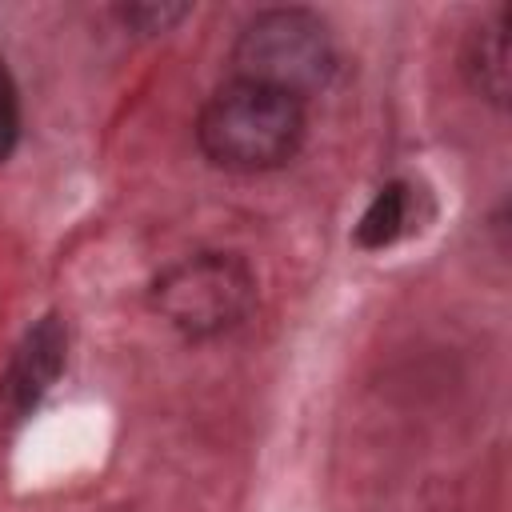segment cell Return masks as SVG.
Wrapping results in <instances>:
<instances>
[{
  "instance_id": "3957f363",
  "label": "cell",
  "mask_w": 512,
  "mask_h": 512,
  "mask_svg": "<svg viewBox=\"0 0 512 512\" xmlns=\"http://www.w3.org/2000/svg\"><path fill=\"white\" fill-rule=\"evenodd\" d=\"M148 300L184 340H216L256 308V272L236 252H192L156 272Z\"/></svg>"
},
{
  "instance_id": "5b68a950",
  "label": "cell",
  "mask_w": 512,
  "mask_h": 512,
  "mask_svg": "<svg viewBox=\"0 0 512 512\" xmlns=\"http://www.w3.org/2000/svg\"><path fill=\"white\" fill-rule=\"evenodd\" d=\"M460 72L476 96L496 108L508 104V8H496L468 32L460 48Z\"/></svg>"
},
{
  "instance_id": "52a82bcc",
  "label": "cell",
  "mask_w": 512,
  "mask_h": 512,
  "mask_svg": "<svg viewBox=\"0 0 512 512\" xmlns=\"http://www.w3.org/2000/svg\"><path fill=\"white\" fill-rule=\"evenodd\" d=\"M192 8L188 4H120L116 8V20L136 28L140 36H156V32H168L176 28Z\"/></svg>"
},
{
  "instance_id": "7a4b0ae2",
  "label": "cell",
  "mask_w": 512,
  "mask_h": 512,
  "mask_svg": "<svg viewBox=\"0 0 512 512\" xmlns=\"http://www.w3.org/2000/svg\"><path fill=\"white\" fill-rule=\"evenodd\" d=\"M336 76V40L308 8H264L232 40V80H248L292 100L324 92Z\"/></svg>"
},
{
  "instance_id": "8992f818",
  "label": "cell",
  "mask_w": 512,
  "mask_h": 512,
  "mask_svg": "<svg viewBox=\"0 0 512 512\" xmlns=\"http://www.w3.org/2000/svg\"><path fill=\"white\" fill-rule=\"evenodd\" d=\"M408 216H412V184H404V180H388V184L368 200L364 216L356 220V232H352L356 248H368V252L388 248L392 240L404 236Z\"/></svg>"
},
{
  "instance_id": "ba28073f",
  "label": "cell",
  "mask_w": 512,
  "mask_h": 512,
  "mask_svg": "<svg viewBox=\"0 0 512 512\" xmlns=\"http://www.w3.org/2000/svg\"><path fill=\"white\" fill-rule=\"evenodd\" d=\"M16 144H20V92L0 56V164L16 152Z\"/></svg>"
},
{
  "instance_id": "277c9868",
  "label": "cell",
  "mask_w": 512,
  "mask_h": 512,
  "mask_svg": "<svg viewBox=\"0 0 512 512\" xmlns=\"http://www.w3.org/2000/svg\"><path fill=\"white\" fill-rule=\"evenodd\" d=\"M64 360H68V332L64 320L48 312L20 336V344L12 348L0 372V428H16L40 408V400L60 380Z\"/></svg>"
},
{
  "instance_id": "6da1fadb",
  "label": "cell",
  "mask_w": 512,
  "mask_h": 512,
  "mask_svg": "<svg viewBox=\"0 0 512 512\" xmlns=\"http://www.w3.org/2000/svg\"><path fill=\"white\" fill-rule=\"evenodd\" d=\"M300 140L304 104L248 80L220 84L196 116L200 152L228 172H272L296 156Z\"/></svg>"
}]
</instances>
